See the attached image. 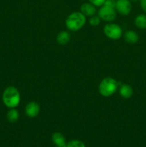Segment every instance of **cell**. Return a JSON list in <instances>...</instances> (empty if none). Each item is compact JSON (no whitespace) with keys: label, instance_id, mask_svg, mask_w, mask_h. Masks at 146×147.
Segmentation results:
<instances>
[{"label":"cell","instance_id":"cell-21","mask_svg":"<svg viewBox=\"0 0 146 147\" xmlns=\"http://www.w3.org/2000/svg\"><path fill=\"white\" fill-rule=\"evenodd\" d=\"M57 147H66V145L65 146H57Z\"/></svg>","mask_w":146,"mask_h":147},{"label":"cell","instance_id":"cell-20","mask_svg":"<svg viewBox=\"0 0 146 147\" xmlns=\"http://www.w3.org/2000/svg\"><path fill=\"white\" fill-rule=\"evenodd\" d=\"M131 1H133V2H136V1H140V0H130Z\"/></svg>","mask_w":146,"mask_h":147},{"label":"cell","instance_id":"cell-2","mask_svg":"<svg viewBox=\"0 0 146 147\" xmlns=\"http://www.w3.org/2000/svg\"><path fill=\"white\" fill-rule=\"evenodd\" d=\"M86 17L81 11H74L67 17L65 25L71 31H77L85 24Z\"/></svg>","mask_w":146,"mask_h":147},{"label":"cell","instance_id":"cell-15","mask_svg":"<svg viewBox=\"0 0 146 147\" xmlns=\"http://www.w3.org/2000/svg\"><path fill=\"white\" fill-rule=\"evenodd\" d=\"M66 147H86V146L84 142H82V141L74 139V140L70 141L68 143L66 144Z\"/></svg>","mask_w":146,"mask_h":147},{"label":"cell","instance_id":"cell-17","mask_svg":"<svg viewBox=\"0 0 146 147\" xmlns=\"http://www.w3.org/2000/svg\"><path fill=\"white\" fill-rule=\"evenodd\" d=\"M106 0H89V2L94 4L95 7H101L104 4Z\"/></svg>","mask_w":146,"mask_h":147},{"label":"cell","instance_id":"cell-12","mask_svg":"<svg viewBox=\"0 0 146 147\" xmlns=\"http://www.w3.org/2000/svg\"><path fill=\"white\" fill-rule=\"evenodd\" d=\"M134 24L137 28L144 30L146 29V14H140L136 16L134 20Z\"/></svg>","mask_w":146,"mask_h":147},{"label":"cell","instance_id":"cell-11","mask_svg":"<svg viewBox=\"0 0 146 147\" xmlns=\"http://www.w3.org/2000/svg\"><path fill=\"white\" fill-rule=\"evenodd\" d=\"M52 140L56 146H65L66 140L64 135L60 132H55L52 136Z\"/></svg>","mask_w":146,"mask_h":147},{"label":"cell","instance_id":"cell-8","mask_svg":"<svg viewBox=\"0 0 146 147\" xmlns=\"http://www.w3.org/2000/svg\"><path fill=\"white\" fill-rule=\"evenodd\" d=\"M96 7L90 2L83 3L80 7V11L84 14L85 17H92L95 15Z\"/></svg>","mask_w":146,"mask_h":147},{"label":"cell","instance_id":"cell-18","mask_svg":"<svg viewBox=\"0 0 146 147\" xmlns=\"http://www.w3.org/2000/svg\"><path fill=\"white\" fill-rule=\"evenodd\" d=\"M115 1L116 0H106L103 5H106L115 8Z\"/></svg>","mask_w":146,"mask_h":147},{"label":"cell","instance_id":"cell-16","mask_svg":"<svg viewBox=\"0 0 146 147\" xmlns=\"http://www.w3.org/2000/svg\"><path fill=\"white\" fill-rule=\"evenodd\" d=\"M100 20H101V19L99 17V16L94 15L90 17V20H89V23L92 27H97L100 24Z\"/></svg>","mask_w":146,"mask_h":147},{"label":"cell","instance_id":"cell-6","mask_svg":"<svg viewBox=\"0 0 146 147\" xmlns=\"http://www.w3.org/2000/svg\"><path fill=\"white\" fill-rule=\"evenodd\" d=\"M116 11L122 15H128L132 10V3L130 0H116L115 7Z\"/></svg>","mask_w":146,"mask_h":147},{"label":"cell","instance_id":"cell-1","mask_svg":"<svg viewBox=\"0 0 146 147\" xmlns=\"http://www.w3.org/2000/svg\"><path fill=\"white\" fill-rule=\"evenodd\" d=\"M4 104L9 109H14L19 106L21 100L18 89L14 86H9L4 90L2 94Z\"/></svg>","mask_w":146,"mask_h":147},{"label":"cell","instance_id":"cell-4","mask_svg":"<svg viewBox=\"0 0 146 147\" xmlns=\"http://www.w3.org/2000/svg\"><path fill=\"white\" fill-rule=\"evenodd\" d=\"M104 34L110 40H118L123 35L121 27L115 23H108L104 27Z\"/></svg>","mask_w":146,"mask_h":147},{"label":"cell","instance_id":"cell-5","mask_svg":"<svg viewBox=\"0 0 146 147\" xmlns=\"http://www.w3.org/2000/svg\"><path fill=\"white\" fill-rule=\"evenodd\" d=\"M98 16L101 20L105 22H113L115 20L117 11L113 7L106 5L101 6L98 11Z\"/></svg>","mask_w":146,"mask_h":147},{"label":"cell","instance_id":"cell-7","mask_svg":"<svg viewBox=\"0 0 146 147\" xmlns=\"http://www.w3.org/2000/svg\"><path fill=\"white\" fill-rule=\"evenodd\" d=\"M40 111V105L34 101H31L26 106L25 113L30 118H34L38 116Z\"/></svg>","mask_w":146,"mask_h":147},{"label":"cell","instance_id":"cell-14","mask_svg":"<svg viewBox=\"0 0 146 147\" xmlns=\"http://www.w3.org/2000/svg\"><path fill=\"white\" fill-rule=\"evenodd\" d=\"M7 120L9 122H11V123H14V122L17 121L19 118V111L14 109H10V110L7 112Z\"/></svg>","mask_w":146,"mask_h":147},{"label":"cell","instance_id":"cell-19","mask_svg":"<svg viewBox=\"0 0 146 147\" xmlns=\"http://www.w3.org/2000/svg\"><path fill=\"white\" fill-rule=\"evenodd\" d=\"M140 5L143 11L146 14V0H140Z\"/></svg>","mask_w":146,"mask_h":147},{"label":"cell","instance_id":"cell-9","mask_svg":"<svg viewBox=\"0 0 146 147\" xmlns=\"http://www.w3.org/2000/svg\"><path fill=\"white\" fill-rule=\"evenodd\" d=\"M124 39L127 43L130 44H135L139 40V35L135 31L128 30L124 34Z\"/></svg>","mask_w":146,"mask_h":147},{"label":"cell","instance_id":"cell-3","mask_svg":"<svg viewBox=\"0 0 146 147\" xmlns=\"http://www.w3.org/2000/svg\"><path fill=\"white\" fill-rule=\"evenodd\" d=\"M119 83L113 78H104L99 85V93L104 97H110L117 91Z\"/></svg>","mask_w":146,"mask_h":147},{"label":"cell","instance_id":"cell-10","mask_svg":"<svg viewBox=\"0 0 146 147\" xmlns=\"http://www.w3.org/2000/svg\"><path fill=\"white\" fill-rule=\"evenodd\" d=\"M120 94L123 98H130L132 97L133 94V89L130 85L128 84H123L120 86Z\"/></svg>","mask_w":146,"mask_h":147},{"label":"cell","instance_id":"cell-13","mask_svg":"<svg viewBox=\"0 0 146 147\" xmlns=\"http://www.w3.org/2000/svg\"><path fill=\"white\" fill-rule=\"evenodd\" d=\"M70 34L67 31H61L57 37V41L61 45H65L70 42Z\"/></svg>","mask_w":146,"mask_h":147}]
</instances>
